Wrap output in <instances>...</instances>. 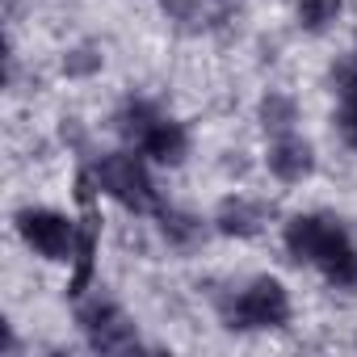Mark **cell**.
Masks as SVG:
<instances>
[{
	"instance_id": "11",
	"label": "cell",
	"mask_w": 357,
	"mask_h": 357,
	"mask_svg": "<svg viewBox=\"0 0 357 357\" xmlns=\"http://www.w3.org/2000/svg\"><path fill=\"white\" fill-rule=\"evenodd\" d=\"M294 122H298V109H294L290 97L269 93V97L261 101V126H265V130H273V135H290Z\"/></svg>"
},
{
	"instance_id": "3",
	"label": "cell",
	"mask_w": 357,
	"mask_h": 357,
	"mask_svg": "<svg viewBox=\"0 0 357 357\" xmlns=\"http://www.w3.org/2000/svg\"><path fill=\"white\" fill-rule=\"evenodd\" d=\"M290 319V298L278 278H257L227 307V328H282Z\"/></svg>"
},
{
	"instance_id": "6",
	"label": "cell",
	"mask_w": 357,
	"mask_h": 357,
	"mask_svg": "<svg viewBox=\"0 0 357 357\" xmlns=\"http://www.w3.org/2000/svg\"><path fill=\"white\" fill-rule=\"evenodd\" d=\"M311 168H315V155H311V143L307 139L278 135L269 143V172L278 176V181L294 185V181H303V176H311Z\"/></svg>"
},
{
	"instance_id": "1",
	"label": "cell",
	"mask_w": 357,
	"mask_h": 357,
	"mask_svg": "<svg viewBox=\"0 0 357 357\" xmlns=\"http://www.w3.org/2000/svg\"><path fill=\"white\" fill-rule=\"evenodd\" d=\"M286 248L298 261L319 265V273L332 286H353L357 282V248H353L349 231L340 227V219H328V215H294L286 223Z\"/></svg>"
},
{
	"instance_id": "9",
	"label": "cell",
	"mask_w": 357,
	"mask_h": 357,
	"mask_svg": "<svg viewBox=\"0 0 357 357\" xmlns=\"http://www.w3.org/2000/svg\"><path fill=\"white\" fill-rule=\"evenodd\" d=\"M332 80H336V93H340V130H344V139L357 147V55L344 59V63L332 72Z\"/></svg>"
},
{
	"instance_id": "8",
	"label": "cell",
	"mask_w": 357,
	"mask_h": 357,
	"mask_svg": "<svg viewBox=\"0 0 357 357\" xmlns=\"http://www.w3.org/2000/svg\"><path fill=\"white\" fill-rule=\"evenodd\" d=\"M261 219H265V211L257 202H248V198H227L219 206V215H215V223H219L223 236H257Z\"/></svg>"
},
{
	"instance_id": "13",
	"label": "cell",
	"mask_w": 357,
	"mask_h": 357,
	"mask_svg": "<svg viewBox=\"0 0 357 357\" xmlns=\"http://www.w3.org/2000/svg\"><path fill=\"white\" fill-rule=\"evenodd\" d=\"M294 5H298V22H303V30H311V34L328 30V26L340 17V0H294Z\"/></svg>"
},
{
	"instance_id": "10",
	"label": "cell",
	"mask_w": 357,
	"mask_h": 357,
	"mask_svg": "<svg viewBox=\"0 0 357 357\" xmlns=\"http://www.w3.org/2000/svg\"><path fill=\"white\" fill-rule=\"evenodd\" d=\"M76 273H72V294H84V286H89V278H93V257H97V219L89 215L84 219V227H80V236H76Z\"/></svg>"
},
{
	"instance_id": "4",
	"label": "cell",
	"mask_w": 357,
	"mask_h": 357,
	"mask_svg": "<svg viewBox=\"0 0 357 357\" xmlns=\"http://www.w3.org/2000/svg\"><path fill=\"white\" fill-rule=\"evenodd\" d=\"M80 328H84L89 344H93L97 353H122V349H135V344H139L135 324H130L126 311H122L114 298H105V294L80 303Z\"/></svg>"
},
{
	"instance_id": "5",
	"label": "cell",
	"mask_w": 357,
	"mask_h": 357,
	"mask_svg": "<svg viewBox=\"0 0 357 357\" xmlns=\"http://www.w3.org/2000/svg\"><path fill=\"white\" fill-rule=\"evenodd\" d=\"M17 231L47 261H68L76 252V227L59 211H22L17 215Z\"/></svg>"
},
{
	"instance_id": "14",
	"label": "cell",
	"mask_w": 357,
	"mask_h": 357,
	"mask_svg": "<svg viewBox=\"0 0 357 357\" xmlns=\"http://www.w3.org/2000/svg\"><path fill=\"white\" fill-rule=\"evenodd\" d=\"M160 231H164V240H172V244H194V240L202 236V223H198L194 215L164 211V206H160Z\"/></svg>"
},
{
	"instance_id": "2",
	"label": "cell",
	"mask_w": 357,
	"mask_h": 357,
	"mask_svg": "<svg viewBox=\"0 0 357 357\" xmlns=\"http://www.w3.org/2000/svg\"><path fill=\"white\" fill-rule=\"evenodd\" d=\"M97 185H101L114 202H122L126 211H135V215L160 211V198H155V190H151V176H147L143 160L130 155V151H114V155H105V160L97 164Z\"/></svg>"
},
{
	"instance_id": "7",
	"label": "cell",
	"mask_w": 357,
	"mask_h": 357,
	"mask_svg": "<svg viewBox=\"0 0 357 357\" xmlns=\"http://www.w3.org/2000/svg\"><path fill=\"white\" fill-rule=\"evenodd\" d=\"M139 151H147V155L160 160V164H181L185 151H190V135H185L181 122H172V118L160 114V118L147 126V135L139 139Z\"/></svg>"
},
{
	"instance_id": "12",
	"label": "cell",
	"mask_w": 357,
	"mask_h": 357,
	"mask_svg": "<svg viewBox=\"0 0 357 357\" xmlns=\"http://www.w3.org/2000/svg\"><path fill=\"white\" fill-rule=\"evenodd\" d=\"M155 118H160V109H155V105H147V101H130V105L118 114V130L139 147V139L147 135V126H151Z\"/></svg>"
},
{
	"instance_id": "15",
	"label": "cell",
	"mask_w": 357,
	"mask_h": 357,
	"mask_svg": "<svg viewBox=\"0 0 357 357\" xmlns=\"http://www.w3.org/2000/svg\"><path fill=\"white\" fill-rule=\"evenodd\" d=\"M101 68V55L93 51V47H76L68 59H63V72L68 76H89V72H97Z\"/></svg>"
}]
</instances>
